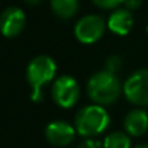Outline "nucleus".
<instances>
[{"mask_svg": "<svg viewBox=\"0 0 148 148\" xmlns=\"http://www.w3.org/2000/svg\"><path fill=\"white\" fill-rule=\"evenodd\" d=\"M55 73H57L55 61L48 55L35 57L29 62V65L26 68V80L32 90L31 99L35 103H38L44 99L42 87L45 84H48L55 77Z\"/></svg>", "mask_w": 148, "mask_h": 148, "instance_id": "obj_1", "label": "nucleus"}, {"mask_svg": "<svg viewBox=\"0 0 148 148\" xmlns=\"http://www.w3.org/2000/svg\"><path fill=\"white\" fill-rule=\"evenodd\" d=\"M122 87L115 74L109 71H99L90 77L87 83L89 97L99 106L112 105L121 96Z\"/></svg>", "mask_w": 148, "mask_h": 148, "instance_id": "obj_2", "label": "nucleus"}, {"mask_svg": "<svg viewBox=\"0 0 148 148\" xmlns=\"http://www.w3.org/2000/svg\"><path fill=\"white\" fill-rule=\"evenodd\" d=\"M109 115L103 106L90 105L80 109L74 119V128L76 131L86 138H93L105 132L109 126Z\"/></svg>", "mask_w": 148, "mask_h": 148, "instance_id": "obj_3", "label": "nucleus"}, {"mask_svg": "<svg viewBox=\"0 0 148 148\" xmlns=\"http://www.w3.org/2000/svg\"><path fill=\"white\" fill-rule=\"evenodd\" d=\"M125 97L136 106H148V70L132 73L123 84Z\"/></svg>", "mask_w": 148, "mask_h": 148, "instance_id": "obj_4", "label": "nucleus"}, {"mask_svg": "<svg viewBox=\"0 0 148 148\" xmlns=\"http://www.w3.org/2000/svg\"><path fill=\"white\" fill-rule=\"evenodd\" d=\"M51 95H52L54 102L58 106L68 109L77 103V100L80 97V87H79V83L73 77L61 76L54 82Z\"/></svg>", "mask_w": 148, "mask_h": 148, "instance_id": "obj_5", "label": "nucleus"}, {"mask_svg": "<svg viewBox=\"0 0 148 148\" xmlns=\"http://www.w3.org/2000/svg\"><path fill=\"white\" fill-rule=\"evenodd\" d=\"M103 32H105V21L97 15H87L82 18L74 26L76 38L83 44H93L99 41Z\"/></svg>", "mask_w": 148, "mask_h": 148, "instance_id": "obj_6", "label": "nucleus"}, {"mask_svg": "<svg viewBox=\"0 0 148 148\" xmlns=\"http://www.w3.org/2000/svg\"><path fill=\"white\" fill-rule=\"evenodd\" d=\"M76 128H73L70 123L64 121H54L47 125L45 128V136L47 139L57 147H65L70 142H73L76 136Z\"/></svg>", "mask_w": 148, "mask_h": 148, "instance_id": "obj_7", "label": "nucleus"}, {"mask_svg": "<svg viewBox=\"0 0 148 148\" xmlns=\"http://www.w3.org/2000/svg\"><path fill=\"white\" fill-rule=\"evenodd\" d=\"M0 23H2V32L5 36H16L22 32L25 26V13L19 8H8L2 13Z\"/></svg>", "mask_w": 148, "mask_h": 148, "instance_id": "obj_8", "label": "nucleus"}, {"mask_svg": "<svg viewBox=\"0 0 148 148\" xmlns=\"http://www.w3.org/2000/svg\"><path fill=\"white\" fill-rule=\"evenodd\" d=\"M132 25L134 18L129 9H116L108 19V28L116 35H128Z\"/></svg>", "mask_w": 148, "mask_h": 148, "instance_id": "obj_9", "label": "nucleus"}, {"mask_svg": "<svg viewBox=\"0 0 148 148\" xmlns=\"http://www.w3.org/2000/svg\"><path fill=\"white\" fill-rule=\"evenodd\" d=\"M123 126L128 131V134L132 135V136L144 135L148 129V115H147V112L141 110V109L131 110L125 116Z\"/></svg>", "mask_w": 148, "mask_h": 148, "instance_id": "obj_10", "label": "nucleus"}, {"mask_svg": "<svg viewBox=\"0 0 148 148\" xmlns=\"http://www.w3.org/2000/svg\"><path fill=\"white\" fill-rule=\"evenodd\" d=\"M54 13L61 19L71 18L79 9V0H51Z\"/></svg>", "mask_w": 148, "mask_h": 148, "instance_id": "obj_11", "label": "nucleus"}, {"mask_svg": "<svg viewBox=\"0 0 148 148\" xmlns=\"http://www.w3.org/2000/svg\"><path fill=\"white\" fill-rule=\"evenodd\" d=\"M105 148H131V139L123 132H113L105 138Z\"/></svg>", "mask_w": 148, "mask_h": 148, "instance_id": "obj_12", "label": "nucleus"}, {"mask_svg": "<svg viewBox=\"0 0 148 148\" xmlns=\"http://www.w3.org/2000/svg\"><path fill=\"white\" fill-rule=\"evenodd\" d=\"M105 65H106V71L115 74L118 70H121V67H122V61H121L119 57L112 55V57H109V58L106 60V64H105Z\"/></svg>", "mask_w": 148, "mask_h": 148, "instance_id": "obj_13", "label": "nucleus"}, {"mask_svg": "<svg viewBox=\"0 0 148 148\" xmlns=\"http://www.w3.org/2000/svg\"><path fill=\"white\" fill-rule=\"evenodd\" d=\"M93 2L103 9H113L116 6H119L121 3H123L125 0H93Z\"/></svg>", "mask_w": 148, "mask_h": 148, "instance_id": "obj_14", "label": "nucleus"}, {"mask_svg": "<svg viewBox=\"0 0 148 148\" xmlns=\"http://www.w3.org/2000/svg\"><path fill=\"white\" fill-rule=\"evenodd\" d=\"M79 148H103V147H102V144H100L99 141L86 139V141H83V142L79 145Z\"/></svg>", "mask_w": 148, "mask_h": 148, "instance_id": "obj_15", "label": "nucleus"}, {"mask_svg": "<svg viewBox=\"0 0 148 148\" xmlns=\"http://www.w3.org/2000/svg\"><path fill=\"white\" fill-rule=\"evenodd\" d=\"M141 2L142 0H125V6H126V9H136V8H139L141 6Z\"/></svg>", "mask_w": 148, "mask_h": 148, "instance_id": "obj_16", "label": "nucleus"}, {"mask_svg": "<svg viewBox=\"0 0 148 148\" xmlns=\"http://www.w3.org/2000/svg\"><path fill=\"white\" fill-rule=\"evenodd\" d=\"M25 2H26V3H29V5H38V3L41 2V0H25Z\"/></svg>", "mask_w": 148, "mask_h": 148, "instance_id": "obj_17", "label": "nucleus"}, {"mask_svg": "<svg viewBox=\"0 0 148 148\" xmlns=\"http://www.w3.org/2000/svg\"><path fill=\"white\" fill-rule=\"evenodd\" d=\"M135 148H148V145L144 144V145H138V147H135Z\"/></svg>", "mask_w": 148, "mask_h": 148, "instance_id": "obj_18", "label": "nucleus"}, {"mask_svg": "<svg viewBox=\"0 0 148 148\" xmlns=\"http://www.w3.org/2000/svg\"><path fill=\"white\" fill-rule=\"evenodd\" d=\"M147 34H148V25H147Z\"/></svg>", "mask_w": 148, "mask_h": 148, "instance_id": "obj_19", "label": "nucleus"}]
</instances>
